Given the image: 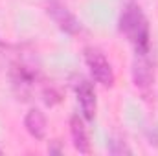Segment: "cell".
<instances>
[{"instance_id": "1", "label": "cell", "mask_w": 158, "mask_h": 156, "mask_svg": "<svg viewBox=\"0 0 158 156\" xmlns=\"http://www.w3.org/2000/svg\"><path fill=\"white\" fill-rule=\"evenodd\" d=\"M119 30L136 48V53H147L149 50V24L136 4H129L119 18Z\"/></svg>"}, {"instance_id": "2", "label": "cell", "mask_w": 158, "mask_h": 156, "mask_svg": "<svg viewBox=\"0 0 158 156\" xmlns=\"http://www.w3.org/2000/svg\"><path fill=\"white\" fill-rule=\"evenodd\" d=\"M86 64L90 68V74L92 77L96 79L99 84L103 86H112L114 84V72H112V66L110 63L107 61V57L98 51V50H86Z\"/></svg>"}, {"instance_id": "3", "label": "cell", "mask_w": 158, "mask_h": 156, "mask_svg": "<svg viewBox=\"0 0 158 156\" xmlns=\"http://www.w3.org/2000/svg\"><path fill=\"white\" fill-rule=\"evenodd\" d=\"M50 15L52 18L59 24V28L66 33H77L79 31V22L76 20V17L59 2H52L50 4Z\"/></svg>"}, {"instance_id": "4", "label": "cell", "mask_w": 158, "mask_h": 156, "mask_svg": "<svg viewBox=\"0 0 158 156\" xmlns=\"http://www.w3.org/2000/svg\"><path fill=\"white\" fill-rule=\"evenodd\" d=\"M76 94H77V101L81 105V110L86 119H92L96 114V92L92 88L90 83L86 81H81L76 88Z\"/></svg>"}, {"instance_id": "5", "label": "cell", "mask_w": 158, "mask_h": 156, "mask_svg": "<svg viewBox=\"0 0 158 156\" xmlns=\"http://www.w3.org/2000/svg\"><path fill=\"white\" fill-rule=\"evenodd\" d=\"M70 134H72L74 147L77 149L79 153L88 154V153H90V142H88L86 129H85L83 121L79 119V116H74L72 119H70Z\"/></svg>"}, {"instance_id": "6", "label": "cell", "mask_w": 158, "mask_h": 156, "mask_svg": "<svg viewBox=\"0 0 158 156\" xmlns=\"http://www.w3.org/2000/svg\"><path fill=\"white\" fill-rule=\"evenodd\" d=\"M134 83L140 88H145L151 84L153 79V72H151V63L147 61V53H138V59L134 63Z\"/></svg>"}, {"instance_id": "7", "label": "cell", "mask_w": 158, "mask_h": 156, "mask_svg": "<svg viewBox=\"0 0 158 156\" xmlns=\"http://www.w3.org/2000/svg\"><path fill=\"white\" fill-rule=\"evenodd\" d=\"M24 127H26V130L33 136V138H44V134H46V117L44 114L37 110V109H31L26 117H24Z\"/></svg>"}]
</instances>
